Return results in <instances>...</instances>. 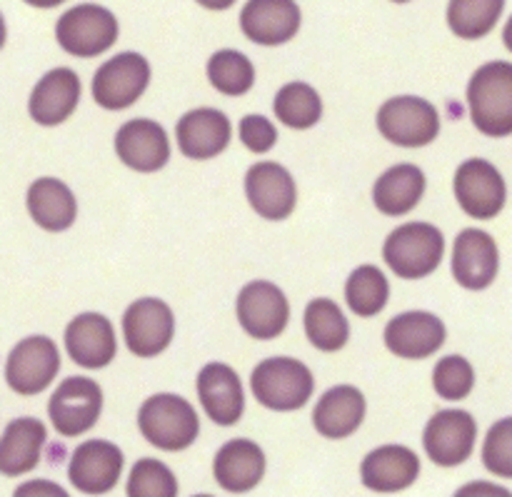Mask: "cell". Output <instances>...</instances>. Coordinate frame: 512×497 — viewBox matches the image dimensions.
<instances>
[{"label":"cell","instance_id":"obj_7","mask_svg":"<svg viewBox=\"0 0 512 497\" xmlns=\"http://www.w3.org/2000/svg\"><path fill=\"white\" fill-rule=\"evenodd\" d=\"M100 410H103V390L95 380L80 375L63 380L48 405L50 423L65 438L88 433L98 423Z\"/></svg>","mask_w":512,"mask_h":497},{"label":"cell","instance_id":"obj_32","mask_svg":"<svg viewBox=\"0 0 512 497\" xmlns=\"http://www.w3.org/2000/svg\"><path fill=\"white\" fill-rule=\"evenodd\" d=\"M275 115L293 130H308L323 115V100L308 83H288L275 95Z\"/></svg>","mask_w":512,"mask_h":497},{"label":"cell","instance_id":"obj_45","mask_svg":"<svg viewBox=\"0 0 512 497\" xmlns=\"http://www.w3.org/2000/svg\"><path fill=\"white\" fill-rule=\"evenodd\" d=\"M195 497H213V495H195Z\"/></svg>","mask_w":512,"mask_h":497},{"label":"cell","instance_id":"obj_37","mask_svg":"<svg viewBox=\"0 0 512 497\" xmlns=\"http://www.w3.org/2000/svg\"><path fill=\"white\" fill-rule=\"evenodd\" d=\"M485 468L500 478H512V418L500 420L488 430L483 445Z\"/></svg>","mask_w":512,"mask_h":497},{"label":"cell","instance_id":"obj_43","mask_svg":"<svg viewBox=\"0 0 512 497\" xmlns=\"http://www.w3.org/2000/svg\"><path fill=\"white\" fill-rule=\"evenodd\" d=\"M503 43H505V48H508L510 53H512V15H510L508 23H505V30H503Z\"/></svg>","mask_w":512,"mask_h":497},{"label":"cell","instance_id":"obj_29","mask_svg":"<svg viewBox=\"0 0 512 497\" xmlns=\"http://www.w3.org/2000/svg\"><path fill=\"white\" fill-rule=\"evenodd\" d=\"M425 175L418 165H395L385 170L373 188L375 208L385 215H405L423 200Z\"/></svg>","mask_w":512,"mask_h":497},{"label":"cell","instance_id":"obj_22","mask_svg":"<svg viewBox=\"0 0 512 497\" xmlns=\"http://www.w3.org/2000/svg\"><path fill=\"white\" fill-rule=\"evenodd\" d=\"M230 130L233 128H230L228 115L215 108H198L178 120L175 138H178L180 153L193 160H208L228 148Z\"/></svg>","mask_w":512,"mask_h":497},{"label":"cell","instance_id":"obj_30","mask_svg":"<svg viewBox=\"0 0 512 497\" xmlns=\"http://www.w3.org/2000/svg\"><path fill=\"white\" fill-rule=\"evenodd\" d=\"M305 333L318 350L335 353L345 348L350 338V325L343 310L330 298H318L305 308Z\"/></svg>","mask_w":512,"mask_h":497},{"label":"cell","instance_id":"obj_16","mask_svg":"<svg viewBox=\"0 0 512 497\" xmlns=\"http://www.w3.org/2000/svg\"><path fill=\"white\" fill-rule=\"evenodd\" d=\"M245 195L255 213L268 220H285L298 203L293 175L278 163L253 165L245 175Z\"/></svg>","mask_w":512,"mask_h":497},{"label":"cell","instance_id":"obj_23","mask_svg":"<svg viewBox=\"0 0 512 497\" xmlns=\"http://www.w3.org/2000/svg\"><path fill=\"white\" fill-rule=\"evenodd\" d=\"M65 348L70 358L88 370H100L115 358V330L100 313H83L65 330Z\"/></svg>","mask_w":512,"mask_h":497},{"label":"cell","instance_id":"obj_6","mask_svg":"<svg viewBox=\"0 0 512 497\" xmlns=\"http://www.w3.org/2000/svg\"><path fill=\"white\" fill-rule=\"evenodd\" d=\"M55 38L65 53L93 58L113 48L118 40V20L108 8H100V5H75L60 15L55 25Z\"/></svg>","mask_w":512,"mask_h":497},{"label":"cell","instance_id":"obj_12","mask_svg":"<svg viewBox=\"0 0 512 497\" xmlns=\"http://www.w3.org/2000/svg\"><path fill=\"white\" fill-rule=\"evenodd\" d=\"M175 333L173 310L158 298H140L125 310L123 335L133 355L153 358L170 345Z\"/></svg>","mask_w":512,"mask_h":497},{"label":"cell","instance_id":"obj_38","mask_svg":"<svg viewBox=\"0 0 512 497\" xmlns=\"http://www.w3.org/2000/svg\"><path fill=\"white\" fill-rule=\"evenodd\" d=\"M278 140V130L265 115H245L240 120V143L250 153H268Z\"/></svg>","mask_w":512,"mask_h":497},{"label":"cell","instance_id":"obj_14","mask_svg":"<svg viewBox=\"0 0 512 497\" xmlns=\"http://www.w3.org/2000/svg\"><path fill=\"white\" fill-rule=\"evenodd\" d=\"M125 458L108 440H88L70 458V483L85 495H105L118 485Z\"/></svg>","mask_w":512,"mask_h":497},{"label":"cell","instance_id":"obj_8","mask_svg":"<svg viewBox=\"0 0 512 497\" xmlns=\"http://www.w3.org/2000/svg\"><path fill=\"white\" fill-rule=\"evenodd\" d=\"M150 65L140 53H120L98 68L93 78V98L105 110H125L145 93Z\"/></svg>","mask_w":512,"mask_h":497},{"label":"cell","instance_id":"obj_1","mask_svg":"<svg viewBox=\"0 0 512 497\" xmlns=\"http://www.w3.org/2000/svg\"><path fill=\"white\" fill-rule=\"evenodd\" d=\"M468 105L473 123L490 138L512 133V63L493 60L475 70L468 85Z\"/></svg>","mask_w":512,"mask_h":497},{"label":"cell","instance_id":"obj_17","mask_svg":"<svg viewBox=\"0 0 512 497\" xmlns=\"http://www.w3.org/2000/svg\"><path fill=\"white\" fill-rule=\"evenodd\" d=\"M115 153L138 173H155L170 160V140L155 120H130L115 135Z\"/></svg>","mask_w":512,"mask_h":497},{"label":"cell","instance_id":"obj_9","mask_svg":"<svg viewBox=\"0 0 512 497\" xmlns=\"http://www.w3.org/2000/svg\"><path fill=\"white\" fill-rule=\"evenodd\" d=\"M455 198L470 218L490 220L505 208L508 188L493 163L483 158H470L455 173Z\"/></svg>","mask_w":512,"mask_h":497},{"label":"cell","instance_id":"obj_40","mask_svg":"<svg viewBox=\"0 0 512 497\" xmlns=\"http://www.w3.org/2000/svg\"><path fill=\"white\" fill-rule=\"evenodd\" d=\"M453 497H512V493L508 488H503V485L478 480V483L463 485Z\"/></svg>","mask_w":512,"mask_h":497},{"label":"cell","instance_id":"obj_2","mask_svg":"<svg viewBox=\"0 0 512 497\" xmlns=\"http://www.w3.org/2000/svg\"><path fill=\"white\" fill-rule=\"evenodd\" d=\"M138 425L150 445L168 453L190 448L200 433V420L193 405L180 395L160 393L143 403L138 413Z\"/></svg>","mask_w":512,"mask_h":497},{"label":"cell","instance_id":"obj_13","mask_svg":"<svg viewBox=\"0 0 512 497\" xmlns=\"http://www.w3.org/2000/svg\"><path fill=\"white\" fill-rule=\"evenodd\" d=\"M478 425L465 410H440L425 428V453L440 468H455L473 455Z\"/></svg>","mask_w":512,"mask_h":497},{"label":"cell","instance_id":"obj_25","mask_svg":"<svg viewBox=\"0 0 512 497\" xmlns=\"http://www.w3.org/2000/svg\"><path fill=\"white\" fill-rule=\"evenodd\" d=\"M215 480L228 493H248L265 475V455L253 440H230L218 450L213 463Z\"/></svg>","mask_w":512,"mask_h":497},{"label":"cell","instance_id":"obj_44","mask_svg":"<svg viewBox=\"0 0 512 497\" xmlns=\"http://www.w3.org/2000/svg\"><path fill=\"white\" fill-rule=\"evenodd\" d=\"M395 3H408V0H395Z\"/></svg>","mask_w":512,"mask_h":497},{"label":"cell","instance_id":"obj_10","mask_svg":"<svg viewBox=\"0 0 512 497\" xmlns=\"http://www.w3.org/2000/svg\"><path fill=\"white\" fill-rule=\"evenodd\" d=\"M60 370L58 345L45 335L25 338L10 350L5 380L20 395H35L48 388Z\"/></svg>","mask_w":512,"mask_h":497},{"label":"cell","instance_id":"obj_18","mask_svg":"<svg viewBox=\"0 0 512 497\" xmlns=\"http://www.w3.org/2000/svg\"><path fill=\"white\" fill-rule=\"evenodd\" d=\"M445 325L438 315L425 313V310H410L398 315L385 328V345L390 353L408 360H420L433 355L443 348Z\"/></svg>","mask_w":512,"mask_h":497},{"label":"cell","instance_id":"obj_21","mask_svg":"<svg viewBox=\"0 0 512 497\" xmlns=\"http://www.w3.org/2000/svg\"><path fill=\"white\" fill-rule=\"evenodd\" d=\"M80 78L70 68H55L38 80L30 93V118L40 125H60L80 103Z\"/></svg>","mask_w":512,"mask_h":497},{"label":"cell","instance_id":"obj_24","mask_svg":"<svg viewBox=\"0 0 512 497\" xmlns=\"http://www.w3.org/2000/svg\"><path fill=\"white\" fill-rule=\"evenodd\" d=\"M420 475V458L403 445H385L365 455L360 465V478L375 493H400L408 490Z\"/></svg>","mask_w":512,"mask_h":497},{"label":"cell","instance_id":"obj_35","mask_svg":"<svg viewBox=\"0 0 512 497\" xmlns=\"http://www.w3.org/2000/svg\"><path fill=\"white\" fill-rule=\"evenodd\" d=\"M128 497H178V480L160 460H138L130 470Z\"/></svg>","mask_w":512,"mask_h":497},{"label":"cell","instance_id":"obj_27","mask_svg":"<svg viewBox=\"0 0 512 497\" xmlns=\"http://www.w3.org/2000/svg\"><path fill=\"white\" fill-rule=\"evenodd\" d=\"M48 433L45 425L35 418H18L5 428L0 440V470L8 478L35 470Z\"/></svg>","mask_w":512,"mask_h":497},{"label":"cell","instance_id":"obj_31","mask_svg":"<svg viewBox=\"0 0 512 497\" xmlns=\"http://www.w3.org/2000/svg\"><path fill=\"white\" fill-rule=\"evenodd\" d=\"M505 0H450L448 25L465 40H478L498 25Z\"/></svg>","mask_w":512,"mask_h":497},{"label":"cell","instance_id":"obj_15","mask_svg":"<svg viewBox=\"0 0 512 497\" xmlns=\"http://www.w3.org/2000/svg\"><path fill=\"white\" fill-rule=\"evenodd\" d=\"M500 270L498 243L485 230L468 228L455 238L453 275L465 290H485Z\"/></svg>","mask_w":512,"mask_h":497},{"label":"cell","instance_id":"obj_20","mask_svg":"<svg viewBox=\"0 0 512 497\" xmlns=\"http://www.w3.org/2000/svg\"><path fill=\"white\" fill-rule=\"evenodd\" d=\"M198 398L208 418L218 425H235L243 418L245 395L240 375L230 365L210 363L198 375Z\"/></svg>","mask_w":512,"mask_h":497},{"label":"cell","instance_id":"obj_33","mask_svg":"<svg viewBox=\"0 0 512 497\" xmlns=\"http://www.w3.org/2000/svg\"><path fill=\"white\" fill-rule=\"evenodd\" d=\"M388 295V278L375 265H360L350 273L348 283H345V300H348L350 310L360 318L378 315L388 303Z\"/></svg>","mask_w":512,"mask_h":497},{"label":"cell","instance_id":"obj_28","mask_svg":"<svg viewBox=\"0 0 512 497\" xmlns=\"http://www.w3.org/2000/svg\"><path fill=\"white\" fill-rule=\"evenodd\" d=\"M28 210L40 228L60 233L75 223L78 203L68 185L58 178H40L28 190Z\"/></svg>","mask_w":512,"mask_h":497},{"label":"cell","instance_id":"obj_11","mask_svg":"<svg viewBox=\"0 0 512 497\" xmlns=\"http://www.w3.org/2000/svg\"><path fill=\"white\" fill-rule=\"evenodd\" d=\"M240 328L258 340H273L290 320V305L283 290L268 280L248 283L238 295Z\"/></svg>","mask_w":512,"mask_h":497},{"label":"cell","instance_id":"obj_19","mask_svg":"<svg viewBox=\"0 0 512 497\" xmlns=\"http://www.w3.org/2000/svg\"><path fill=\"white\" fill-rule=\"evenodd\" d=\"M240 28L258 45H283L300 30V8L295 0H248Z\"/></svg>","mask_w":512,"mask_h":497},{"label":"cell","instance_id":"obj_4","mask_svg":"<svg viewBox=\"0 0 512 497\" xmlns=\"http://www.w3.org/2000/svg\"><path fill=\"white\" fill-rule=\"evenodd\" d=\"M255 398L268 410H288L303 408L313 395V373L295 358H268L253 370Z\"/></svg>","mask_w":512,"mask_h":497},{"label":"cell","instance_id":"obj_41","mask_svg":"<svg viewBox=\"0 0 512 497\" xmlns=\"http://www.w3.org/2000/svg\"><path fill=\"white\" fill-rule=\"evenodd\" d=\"M198 3L208 10H228L235 0H198Z\"/></svg>","mask_w":512,"mask_h":497},{"label":"cell","instance_id":"obj_39","mask_svg":"<svg viewBox=\"0 0 512 497\" xmlns=\"http://www.w3.org/2000/svg\"><path fill=\"white\" fill-rule=\"evenodd\" d=\"M13 497H70V495L65 493L58 483H50V480H30V483L20 485Z\"/></svg>","mask_w":512,"mask_h":497},{"label":"cell","instance_id":"obj_26","mask_svg":"<svg viewBox=\"0 0 512 497\" xmlns=\"http://www.w3.org/2000/svg\"><path fill=\"white\" fill-rule=\"evenodd\" d=\"M365 420V398L353 385L330 388L313 410V423L320 435L340 440L353 435Z\"/></svg>","mask_w":512,"mask_h":497},{"label":"cell","instance_id":"obj_36","mask_svg":"<svg viewBox=\"0 0 512 497\" xmlns=\"http://www.w3.org/2000/svg\"><path fill=\"white\" fill-rule=\"evenodd\" d=\"M433 385L440 398L445 400H463L468 398L475 385V370L460 355H448L435 365Z\"/></svg>","mask_w":512,"mask_h":497},{"label":"cell","instance_id":"obj_5","mask_svg":"<svg viewBox=\"0 0 512 497\" xmlns=\"http://www.w3.org/2000/svg\"><path fill=\"white\" fill-rule=\"evenodd\" d=\"M378 130L400 148H423L440 133V115L433 103L418 95H398L378 110Z\"/></svg>","mask_w":512,"mask_h":497},{"label":"cell","instance_id":"obj_34","mask_svg":"<svg viewBox=\"0 0 512 497\" xmlns=\"http://www.w3.org/2000/svg\"><path fill=\"white\" fill-rule=\"evenodd\" d=\"M208 78L225 95H243L253 88L255 68L240 50H218L208 60Z\"/></svg>","mask_w":512,"mask_h":497},{"label":"cell","instance_id":"obj_3","mask_svg":"<svg viewBox=\"0 0 512 497\" xmlns=\"http://www.w3.org/2000/svg\"><path fill=\"white\" fill-rule=\"evenodd\" d=\"M445 238L435 225L408 223L393 230L383 245V258L398 278L418 280L435 273L443 263Z\"/></svg>","mask_w":512,"mask_h":497},{"label":"cell","instance_id":"obj_42","mask_svg":"<svg viewBox=\"0 0 512 497\" xmlns=\"http://www.w3.org/2000/svg\"><path fill=\"white\" fill-rule=\"evenodd\" d=\"M28 5H33V8H40V10H48V8H55V5L65 3V0H25Z\"/></svg>","mask_w":512,"mask_h":497}]
</instances>
